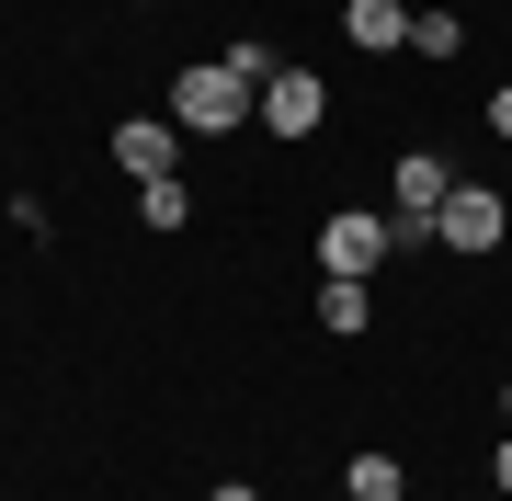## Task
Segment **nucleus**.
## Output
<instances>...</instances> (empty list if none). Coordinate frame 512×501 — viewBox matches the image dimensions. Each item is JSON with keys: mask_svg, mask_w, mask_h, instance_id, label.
<instances>
[{"mask_svg": "<svg viewBox=\"0 0 512 501\" xmlns=\"http://www.w3.org/2000/svg\"><path fill=\"white\" fill-rule=\"evenodd\" d=\"M262 80H274V46H251V35L228 57H205V69H171V126L183 137H239V114H262Z\"/></svg>", "mask_w": 512, "mask_h": 501, "instance_id": "nucleus-1", "label": "nucleus"}, {"mask_svg": "<svg viewBox=\"0 0 512 501\" xmlns=\"http://www.w3.org/2000/svg\"><path fill=\"white\" fill-rule=\"evenodd\" d=\"M387 251H399V228H387V217H330V228H319V274H342V285H365Z\"/></svg>", "mask_w": 512, "mask_h": 501, "instance_id": "nucleus-2", "label": "nucleus"}, {"mask_svg": "<svg viewBox=\"0 0 512 501\" xmlns=\"http://www.w3.org/2000/svg\"><path fill=\"white\" fill-rule=\"evenodd\" d=\"M262 126H274V137H319L330 126V80L319 69H274V80H262Z\"/></svg>", "mask_w": 512, "mask_h": 501, "instance_id": "nucleus-3", "label": "nucleus"}, {"mask_svg": "<svg viewBox=\"0 0 512 501\" xmlns=\"http://www.w3.org/2000/svg\"><path fill=\"white\" fill-rule=\"evenodd\" d=\"M501 228H512L501 194H490V183H456V194H444V217H433V251H490Z\"/></svg>", "mask_w": 512, "mask_h": 501, "instance_id": "nucleus-4", "label": "nucleus"}, {"mask_svg": "<svg viewBox=\"0 0 512 501\" xmlns=\"http://www.w3.org/2000/svg\"><path fill=\"white\" fill-rule=\"evenodd\" d=\"M171 160H183V126H171V114H126V126H114V171H126V183H160Z\"/></svg>", "mask_w": 512, "mask_h": 501, "instance_id": "nucleus-5", "label": "nucleus"}, {"mask_svg": "<svg viewBox=\"0 0 512 501\" xmlns=\"http://www.w3.org/2000/svg\"><path fill=\"white\" fill-rule=\"evenodd\" d=\"M319 331H330V342H365V331H376V297L342 285V274H319Z\"/></svg>", "mask_w": 512, "mask_h": 501, "instance_id": "nucleus-6", "label": "nucleus"}, {"mask_svg": "<svg viewBox=\"0 0 512 501\" xmlns=\"http://www.w3.org/2000/svg\"><path fill=\"white\" fill-rule=\"evenodd\" d=\"M342 35L365 46V57H387V46H410V12H399V0H353V12H342Z\"/></svg>", "mask_w": 512, "mask_h": 501, "instance_id": "nucleus-7", "label": "nucleus"}, {"mask_svg": "<svg viewBox=\"0 0 512 501\" xmlns=\"http://www.w3.org/2000/svg\"><path fill=\"white\" fill-rule=\"evenodd\" d=\"M137 217H148V228H160V240H171V228L194 217V194H183V171H160V183H137Z\"/></svg>", "mask_w": 512, "mask_h": 501, "instance_id": "nucleus-8", "label": "nucleus"}, {"mask_svg": "<svg viewBox=\"0 0 512 501\" xmlns=\"http://www.w3.org/2000/svg\"><path fill=\"white\" fill-rule=\"evenodd\" d=\"M410 46L421 57H456L467 46V12H410Z\"/></svg>", "mask_w": 512, "mask_h": 501, "instance_id": "nucleus-9", "label": "nucleus"}, {"mask_svg": "<svg viewBox=\"0 0 512 501\" xmlns=\"http://www.w3.org/2000/svg\"><path fill=\"white\" fill-rule=\"evenodd\" d=\"M410 479H399V456H353V501H399Z\"/></svg>", "mask_w": 512, "mask_h": 501, "instance_id": "nucleus-10", "label": "nucleus"}, {"mask_svg": "<svg viewBox=\"0 0 512 501\" xmlns=\"http://www.w3.org/2000/svg\"><path fill=\"white\" fill-rule=\"evenodd\" d=\"M490 137H501V149H512V80H501V92H490Z\"/></svg>", "mask_w": 512, "mask_h": 501, "instance_id": "nucleus-11", "label": "nucleus"}, {"mask_svg": "<svg viewBox=\"0 0 512 501\" xmlns=\"http://www.w3.org/2000/svg\"><path fill=\"white\" fill-rule=\"evenodd\" d=\"M205 501H262V490H251V479H217V490H205Z\"/></svg>", "mask_w": 512, "mask_h": 501, "instance_id": "nucleus-12", "label": "nucleus"}, {"mask_svg": "<svg viewBox=\"0 0 512 501\" xmlns=\"http://www.w3.org/2000/svg\"><path fill=\"white\" fill-rule=\"evenodd\" d=\"M490 479H501V501H512V433H501V456H490Z\"/></svg>", "mask_w": 512, "mask_h": 501, "instance_id": "nucleus-13", "label": "nucleus"}, {"mask_svg": "<svg viewBox=\"0 0 512 501\" xmlns=\"http://www.w3.org/2000/svg\"><path fill=\"white\" fill-rule=\"evenodd\" d=\"M501 422H512V388H501Z\"/></svg>", "mask_w": 512, "mask_h": 501, "instance_id": "nucleus-14", "label": "nucleus"}]
</instances>
